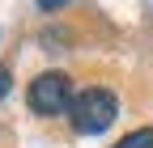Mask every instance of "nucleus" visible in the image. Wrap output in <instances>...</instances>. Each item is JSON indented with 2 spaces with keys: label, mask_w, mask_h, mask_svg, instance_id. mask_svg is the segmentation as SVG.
Segmentation results:
<instances>
[{
  "label": "nucleus",
  "mask_w": 153,
  "mask_h": 148,
  "mask_svg": "<svg viewBox=\"0 0 153 148\" xmlns=\"http://www.w3.org/2000/svg\"><path fill=\"white\" fill-rule=\"evenodd\" d=\"M115 148H153V127H140V131H132V136H123Z\"/></svg>",
  "instance_id": "nucleus-3"
},
{
  "label": "nucleus",
  "mask_w": 153,
  "mask_h": 148,
  "mask_svg": "<svg viewBox=\"0 0 153 148\" xmlns=\"http://www.w3.org/2000/svg\"><path fill=\"white\" fill-rule=\"evenodd\" d=\"M115 114H119V102H115V93L111 89H85V93H76L72 97V110H68V119H72V127L81 136H98V131H106V127L115 123Z\"/></svg>",
  "instance_id": "nucleus-1"
},
{
  "label": "nucleus",
  "mask_w": 153,
  "mask_h": 148,
  "mask_svg": "<svg viewBox=\"0 0 153 148\" xmlns=\"http://www.w3.org/2000/svg\"><path fill=\"white\" fill-rule=\"evenodd\" d=\"M68 4V0H38V9H43V13H51V9H64Z\"/></svg>",
  "instance_id": "nucleus-4"
},
{
  "label": "nucleus",
  "mask_w": 153,
  "mask_h": 148,
  "mask_svg": "<svg viewBox=\"0 0 153 148\" xmlns=\"http://www.w3.org/2000/svg\"><path fill=\"white\" fill-rule=\"evenodd\" d=\"M9 85H13V76H9V72H4V68H0V97H4V93H9Z\"/></svg>",
  "instance_id": "nucleus-5"
},
{
  "label": "nucleus",
  "mask_w": 153,
  "mask_h": 148,
  "mask_svg": "<svg viewBox=\"0 0 153 148\" xmlns=\"http://www.w3.org/2000/svg\"><path fill=\"white\" fill-rule=\"evenodd\" d=\"M30 110L43 119H55L64 114V110H72V81L64 76V72H43V76L30 81Z\"/></svg>",
  "instance_id": "nucleus-2"
}]
</instances>
